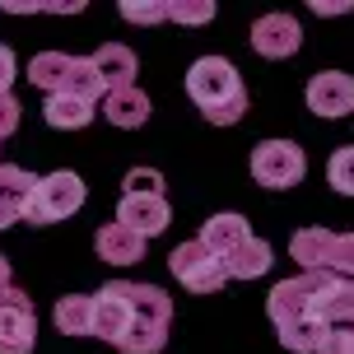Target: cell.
<instances>
[{
	"label": "cell",
	"mask_w": 354,
	"mask_h": 354,
	"mask_svg": "<svg viewBox=\"0 0 354 354\" xmlns=\"http://www.w3.org/2000/svg\"><path fill=\"white\" fill-rule=\"evenodd\" d=\"M326 270H299L294 280H280L270 289V322L280 331V345L294 354H317L326 326L317 322V289Z\"/></svg>",
	"instance_id": "obj_1"
},
{
	"label": "cell",
	"mask_w": 354,
	"mask_h": 354,
	"mask_svg": "<svg viewBox=\"0 0 354 354\" xmlns=\"http://www.w3.org/2000/svg\"><path fill=\"white\" fill-rule=\"evenodd\" d=\"M187 98L214 126H233V122H243V112H248V88H243L238 71L224 56H201L187 71Z\"/></svg>",
	"instance_id": "obj_2"
},
{
	"label": "cell",
	"mask_w": 354,
	"mask_h": 354,
	"mask_svg": "<svg viewBox=\"0 0 354 354\" xmlns=\"http://www.w3.org/2000/svg\"><path fill=\"white\" fill-rule=\"evenodd\" d=\"M126 294H131V326L117 350L122 354H159L168 345V326H173V299L154 289V284H136L126 280Z\"/></svg>",
	"instance_id": "obj_3"
},
{
	"label": "cell",
	"mask_w": 354,
	"mask_h": 354,
	"mask_svg": "<svg viewBox=\"0 0 354 354\" xmlns=\"http://www.w3.org/2000/svg\"><path fill=\"white\" fill-rule=\"evenodd\" d=\"M84 205V182L80 173H47L33 182V192L24 201V219L28 224H61Z\"/></svg>",
	"instance_id": "obj_4"
},
{
	"label": "cell",
	"mask_w": 354,
	"mask_h": 354,
	"mask_svg": "<svg viewBox=\"0 0 354 354\" xmlns=\"http://www.w3.org/2000/svg\"><path fill=\"white\" fill-rule=\"evenodd\" d=\"M303 173H308V159L294 140H261L252 149V177L270 187V192H284V187H299Z\"/></svg>",
	"instance_id": "obj_5"
},
{
	"label": "cell",
	"mask_w": 354,
	"mask_h": 354,
	"mask_svg": "<svg viewBox=\"0 0 354 354\" xmlns=\"http://www.w3.org/2000/svg\"><path fill=\"white\" fill-rule=\"evenodd\" d=\"M168 270H173V280L187 284L192 294H219V289H224V280H229L224 261H219L210 248H201V238H192V243L173 248Z\"/></svg>",
	"instance_id": "obj_6"
},
{
	"label": "cell",
	"mask_w": 354,
	"mask_h": 354,
	"mask_svg": "<svg viewBox=\"0 0 354 354\" xmlns=\"http://www.w3.org/2000/svg\"><path fill=\"white\" fill-rule=\"evenodd\" d=\"M37 317L24 289H0V354H33Z\"/></svg>",
	"instance_id": "obj_7"
},
{
	"label": "cell",
	"mask_w": 354,
	"mask_h": 354,
	"mask_svg": "<svg viewBox=\"0 0 354 354\" xmlns=\"http://www.w3.org/2000/svg\"><path fill=\"white\" fill-rule=\"evenodd\" d=\"M126 326H131V294H126V280H112L93 294V336L122 345Z\"/></svg>",
	"instance_id": "obj_8"
},
{
	"label": "cell",
	"mask_w": 354,
	"mask_h": 354,
	"mask_svg": "<svg viewBox=\"0 0 354 354\" xmlns=\"http://www.w3.org/2000/svg\"><path fill=\"white\" fill-rule=\"evenodd\" d=\"M252 47L257 56L266 61H284V56H294L303 47V28L294 15H261L252 24Z\"/></svg>",
	"instance_id": "obj_9"
},
{
	"label": "cell",
	"mask_w": 354,
	"mask_h": 354,
	"mask_svg": "<svg viewBox=\"0 0 354 354\" xmlns=\"http://www.w3.org/2000/svg\"><path fill=\"white\" fill-rule=\"evenodd\" d=\"M308 107H313L317 117H331V122L350 117L354 112V75H345V71L313 75V84H308Z\"/></svg>",
	"instance_id": "obj_10"
},
{
	"label": "cell",
	"mask_w": 354,
	"mask_h": 354,
	"mask_svg": "<svg viewBox=\"0 0 354 354\" xmlns=\"http://www.w3.org/2000/svg\"><path fill=\"white\" fill-rule=\"evenodd\" d=\"M117 224H126L140 238H159L168 224H173V205L163 196H122L117 201Z\"/></svg>",
	"instance_id": "obj_11"
},
{
	"label": "cell",
	"mask_w": 354,
	"mask_h": 354,
	"mask_svg": "<svg viewBox=\"0 0 354 354\" xmlns=\"http://www.w3.org/2000/svg\"><path fill=\"white\" fill-rule=\"evenodd\" d=\"M88 61H93V71H98V80H103L107 93H112V88H136V71H140V61H136L131 47H122V42H103Z\"/></svg>",
	"instance_id": "obj_12"
},
{
	"label": "cell",
	"mask_w": 354,
	"mask_h": 354,
	"mask_svg": "<svg viewBox=\"0 0 354 354\" xmlns=\"http://www.w3.org/2000/svg\"><path fill=\"white\" fill-rule=\"evenodd\" d=\"M317 322L322 326H350L354 322V284L345 275H322L317 289Z\"/></svg>",
	"instance_id": "obj_13"
},
{
	"label": "cell",
	"mask_w": 354,
	"mask_h": 354,
	"mask_svg": "<svg viewBox=\"0 0 354 354\" xmlns=\"http://www.w3.org/2000/svg\"><path fill=\"white\" fill-rule=\"evenodd\" d=\"M93 252L107 266H136L145 257V238L131 233L126 224H103V229L93 233Z\"/></svg>",
	"instance_id": "obj_14"
},
{
	"label": "cell",
	"mask_w": 354,
	"mask_h": 354,
	"mask_svg": "<svg viewBox=\"0 0 354 354\" xmlns=\"http://www.w3.org/2000/svg\"><path fill=\"white\" fill-rule=\"evenodd\" d=\"M248 238H252V224L243 214H214V219H205V229H201V248H210L214 257L224 261V257H233Z\"/></svg>",
	"instance_id": "obj_15"
},
{
	"label": "cell",
	"mask_w": 354,
	"mask_h": 354,
	"mask_svg": "<svg viewBox=\"0 0 354 354\" xmlns=\"http://www.w3.org/2000/svg\"><path fill=\"white\" fill-rule=\"evenodd\" d=\"M33 173H24L15 163H0V233L10 229L15 219H24V201L33 192Z\"/></svg>",
	"instance_id": "obj_16"
},
{
	"label": "cell",
	"mask_w": 354,
	"mask_h": 354,
	"mask_svg": "<svg viewBox=\"0 0 354 354\" xmlns=\"http://www.w3.org/2000/svg\"><path fill=\"white\" fill-rule=\"evenodd\" d=\"M149 112H154V107H149V98H145L140 88H112V93L103 98V117L112 126H122V131L145 126V122H149Z\"/></svg>",
	"instance_id": "obj_17"
},
{
	"label": "cell",
	"mask_w": 354,
	"mask_h": 354,
	"mask_svg": "<svg viewBox=\"0 0 354 354\" xmlns=\"http://www.w3.org/2000/svg\"><path fill=\"white\" fill-rule=\"evenodd\" d=\"M52 322L61 336H93V294H66V299H56Z\"/></svg>",
	"instance_id": "obj_18"
},
{
	"label": "cell",
	"mask_w": 354,
	"mask_h": 354,
	"mask_svg": "<svg viewBox=\"0 0 354 354\" xmlns=\"http://www.w3.org/2000/svg\"><path fill=\"white\" fill-rule=\"evenodd\" d=\"M331 243H336V233H326V229H303V233H294L289 257H294L303 270H326V266H331Z\"/></svg>",
	"instance_id": "obj_19"
},
{
	"label": "cell",
	"mask_w": 354,
	"mask_h": 354,
	"mask_svg": "<svg viewBox=\"0 0 354 354\" xmlns=\"http://www.w3.org/2000/svg\"><path fill=\"white\" fill-rule=\"evenodd\" d=\"M71 52H37L33 61H28V80H33L37 88H47V98L52 93H61V84H66V75H71Z\"/></svg>",
	"instance_id": "obj_20"
},
{
	"label": "cell",
	"mask_w": 354,
	"mask_h": 354,
	"mask_svg": "<svg viewBox=\"0 0 354 354\" xmlns=\"http://www.w3.org/2000/svg\"><path fill=\"white\" fill-rule=\"evenodd\" d=\"M224 270H229V280H257V275L270 270V248L261 238H248L233 257H224Z\"/></svg>",
	"instance_id": "obj_21"
},
{
	"label": "cell",
	"mask_w": 354,
	"mask_h": 354,
	"mask_svg": "<svg viewBox=\"0 0 354 354\" xmlns=\"http://www.w3.org/2000/svg\"><path fill=\"white\" fill-rule=\"evenodd\" d=\"M42 117H47V126H56V131H84V126L93 122V107L52 93V98H47V107H42Z\"/></svg>",
	"instance_id": "obj_22"
},
{
	"label": "cell",
	"mask_w": 354,
	"mask_h": 354,
	"mask_svg": "<svg viewBox=\"0 0 354 354\" xmlns=\"http://www.w3.org/2000/svg\"><path fill=\"white\" fill-rule=\"evenodd\" d=\"M326 182L336 187L340 196H354V145H340L331 163H326Z\"/></svg>",
	"instance_id": "obj_23"
},
{
	"label": "cell",
	"mask_w": 354,
	"mask_h": 354,
	"mask_svg": "<svg viewBox=\"0 0 354 354\" xmlns=\"http://www.w3.org/2000/svg\"><path fill=\"white\" fill-rule=\"evenodd\" d=\"M168 19L182 24V28H201L214 19V5L210 0H168Z\"/></svg>",
	"instance_id": "obj_24"
},
{
	"label": "cell",
	"mask_w": 354,
	"mask_h": 354,
	"mask_svg": "<svg viewBox=\"0 0 354 354\" xmlns=\"http://www.w3.org/2000/svg\"><path fill=\"white\" fill-rule=\"evenodd\" d=\"M122 187V196H163V173L159 168H131Z\"/></svg>",
	"instance_id": "obj_25"
},
{
	"label": "cell",
	"mask_w": 354,
	"mask_h": 354,
	"mask_svg": "<svg viewBox=\"0 0 354 354\" xmlns=\"http://www.w3.org/2000/svg\"><path fill=\"white\" fill-rule=\"evenodd\" d=\"M122 19H131V24H163L168 19V0H149V5H140V0H126L122 5Z\"/></svg>",
	"instance_id": "obj_26"
},
{
	"label": "cell",
	"mask_w": 354,
	"mask_h": 354,
	"mask_svg": "<svg viewBox=\"0 0 354 354\" xmlns=\"http://www.w3.org/2000/svg\"><path fill=\"white\" fill-rule=\"evenodd\" d=\"M331 275H354V233H336L331 243Z\"/></svg>",
	"instance_id": "obj_27"
},
{
	"label": "cell",
	"mask_w": 354,
	"mask_h": 354,
	"mask_svg": "<svg viewBox=\"0 0 354 354\" xmlns=\"http://www.w3.org/2000/svg\"><path fill=\"white\" fill-rule=\"evenodd\" d=\"M317 354H354V322L350 326H326Z\"/></svg>",
	"instance_id": "obj_28"
},
{
	"label": "cell",
	"mask_w": 354,
	"mask_h": 354,
	"mask_svg": "<svg viewBox=\"0 0 354 354\" xmlns=\"http://www.w3.org/2000/svg\"><path fill=\"white\" fill-rule=\"evenodd\" d=\"M19 112H24V107L15 103V93H0V140L19 131Z\"/></svg>",
	"instance_id": "obj_29"
},
{
	"label": "cell",
	"mask_w": 354,
	"mask_h": 354,
	"mask_svg": "<svg viewBox=\"0 0 354 354\" xmlns=\"http://www.w3.org/2000/svg\"><path fill=\"white\" fill-rule=\"evenodd\" d=\"M10 84H15V52L0 47V93H10Z\"/></svg>",
	"instance_id": "obj_30"
},
{
	"label": "cell",
	"mask_w": 354,
	"mask_h": 354,
	"mask_svg": "<svg viewBox=\"0 0 354 354\" xmlns=\"http://www.w3.org/2000/svg\"><path fill=\"white\" fill-rule=\"evenodd\" d=\"M313 10H317V15H350L354 5L350 0H313Z\"/></svg>",
	"instance_id": "obj_31"
},
{
	"label": "cell",
	"mask_w": 354,
	"mask_h": 354,
	"mask_svg": "<svg viewBox=\"0 0 354 354\" xmlns=\"http://www.w3.org/2000/svg\"><path fill=\"white\" fill-rule=\"evenodd\" d=\"M0 289H10V261L0 257Z\"/></svg>",
	"instance_id": "obj_32"
}]
</instances>
